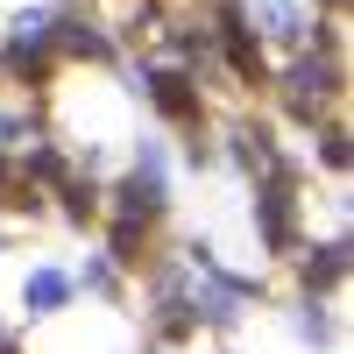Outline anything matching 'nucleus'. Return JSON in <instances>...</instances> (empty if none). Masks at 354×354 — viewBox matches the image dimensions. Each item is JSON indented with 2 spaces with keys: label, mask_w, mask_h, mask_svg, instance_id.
I'll return each instance as SVG.
<instances>
[{
  "label": "nucleus",
  "mask_w": 354,
  "mask_h": 354,
  "mask_svg": "<svg viewBox=\"0 0 354 354\" xmlns=\"http://www.w3.org/2000/svg\"><path fill=\"white\" fill-rule=\"evenodd\" d=\"M113 262H121V270H142V262H149V227L142 220H113Z\"/></svg>",
  "instance_id": "4"
},
{
  "label": "nucleus",
  "mask_w": 354,
  "mask_h": 354,
  "mask_svg": "<svg viewBox=\"0 0 354 354\" xmlns=\"http://www.w3.org/2000/svg\"><path fill=\"white\" fill-rule=\"evenodd\" d=\"M0 354H21V347H0Z\"/></svg>",
  "instance_id": "7"
},
{
  "label": "nucleus",
  "mask_w": 354,
  "mask_h": 354,
  "mask_svg": "<svg viewBox=\"0 0 354 354\" xmlns=\"http://www.w3.org/2000/svg\"><path fill=\"white\" fill-rule=\"evenodd\" d=\"M340 270H347V248H312V262H305V290L340 283Z\"/></svg>",
  "instance_id": "6"
},
{
  "label": "nucleus",
  "mask_w": 354,
  "mask_h": 354,
  "mask_svg": "<svg viewBox=\"0 0 354 354\" xmlns=\"http://www.w3.org/2000/svg\"><path fill=\"white\" fill-rule=\"evenodd\" d=\"M283 100H290V113H298V121H319L326 106H340V64H333L326 50H319V57L305 50L298 64L283 71Z\"/></svg>",
  "instance_id": "1"
},
{
  "label": "nucleus",
  "mask_w": 354,
  "mask_h": 354,
  "mask_svg": "<svg viewBox=\"0 0 354 354\" xmlns=\"http://www.w3.org/2000/svg\"><path fill=\"white\" fill-rule=\"evenodd\" d=\"M248 15H255V28L270 43H305V28H312L305 0H248ZM255 28H248V36H255Z\"/></svg>",
  "instance_id": "2"
},
{
  "label": "nucleus",
  "mask_w": 354,
  "mask_h": 354,
  "mask_svg": "<svg viewBox=\"0 0 354 354\" xmlns=\"http://www.w3.org/2000/svg\"><path fill=\"white\" fill-rule=\"evenodd\" d=\"M64 298H71V277H57V270H36V277L21 283V305L28 312H57Z\"/></svg>",
  "instance_id": "3"
},
{
  "label": "nucleus",
  "mask_w": 354,
  "mask_h": 354,
  "mask_svg": "<svg viewBox=\"0 0 354 354\" xmlns=\"http://www.w3.org/2000/svg\"><path fill=\"white\" fill-rule=\"evenodd\" d=\"M64 213L71 220H100L106 213V192L93 185V177H64Z\"/></svg>",
  "instance_id": "5"
}]
</instances>
